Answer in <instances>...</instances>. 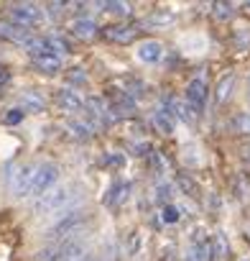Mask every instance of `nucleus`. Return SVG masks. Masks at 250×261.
<instances>
[{"instance_id":"obj_5","label":"nucleus","mask_w":250,"mask_h":261,"mask_svg":"<svg viewBox=\"0 0 250 261\" xmlns=\"http://www.w3.org/2000/svg\"><path fill=\"white\" fill-rule=\"evenodd\" d=\"M56 179H59V167L51 164V162H46V164H41V167L36 169V177H34V187H31V192L39 195V197H44V195L51 190V185H54Z\"/></svg>"},{"instance_id":"obj_11","label":"nucleus","mask_w":250,"mask_h":261,"mask_svg":"<svg viewBox=\"0 0 250 261\" xmlns=\"http://www.w3.org/2000/svg\"><path fill=\"white\" fill-rule=\"evenodd\" d=\"M0 39H8V41H16V44H28L31 34L18 23H0Z\"/></svg>"},{"instance_id":"obj_36","label":"nucleus","mask_w":250,"mask_h":261,"mask_svg":"<svg viewBox=\"0 0 250 261\" xmlns=\"http://www.w3.org/2000/svg\"><path fill=\"white\" fill-rule=\"evenodd\" d=\"M245 159H247V162H250V151H245Z\"/></svg>"},{"instance_id":"obj_21","label":"nucleus","mask_w":250,"mask_h":261,"mask_svg":"<svg viewBox=\"0 0 250 261\" xmlns=\"http://www.w3.org/2000/svg\"><path fill=\"white\" fill-rule=\"evenodd\" d=\"M237 134H250V113H237L230 123Z\"/></svg>"},{"instance_id":"obj_17","label":"nucleus","mask_w":250,"mask_h":261,"mask_svg":"<svg viewBox=\"0 0 250 261\" xmlns=\"http://www.w3.org/2000/svg\"><path fill=\"white\" fill-rule=\"evenodd\" d=\"M232 85H235V74H225L222 80H220V85H217V102H225L227 97H230V90H232Z\"/></svg>"},{"instance_id":"obj_37","label":"nucleus","mask_w":250,"mask_h":261,"mask_svg":"<svg viewBox=\"0 0 250 261\" xmlns=\"http://www.w3.org/2000/svg\"><path fill=\"white\" fill-rule=\"evenodd\" d=\"M247 95H250V77H247Z\"/></svg>"},{"instance_id":"obj_8","label":"nucleus","mask_w":250,"mask_h":261,"mask_svg":"<svg viewBox=\"0 0 250 261\" xmlns=\"http://www.w3.org/2000/svg\"><path fill=\"white\" fill-rule=\"evenodd\" d=\"M34 177H36V167L23 164L18 169V174L13 177V195L16 197H26L31 192V187H34Z\"/></svg>"},{"instance_id":"obj_22","label":"nucleus","mask_w":250,"mask_h":261,"mask_svg":"<svg viewBox=\"0 0 250 261\" xmlns=\"http://www.w3.org/2000/svg\"><path fill=\"white\" fill-rule=\"evenodd\" d=\"M46 41H49V51H51L54 57H59V54H69V51H72V49H69V44H67L64 39H56V36H49Z\"/></svg>"},{"instance_id":"obj_18","label":"nucleus","mask_w":250,"mask_h":261,"mask_svg":"<svg viewBox=\"0 0 250 261\" xmlns=\"http://www.w3.org/2000/svg\"><path fill=\"white\" fill-rule=\"evenodd\" d=\"M100 8H102V11H107V13H115V16H131V11H133L128 3H115V0L100 3Z\"/></svg>"},{"instance_id":"obj_12","label":"nucleus","mask_w":250,"mask_h":261,"mask_svg":"<svg viewBox=\"0 0 250 261\" xmlns=\"http://www.w3.org/2000/svg\"><path fill=\"white\" fill-rule=\"evenodd\" d=\"M105 36L117 44H128L138 36V29L136 26H110V29H105Z\"/></svg>"},{"instance_id":"obj_1","label":"nucleus","mask_w":250,"mask_h":261,"mask_svg":"<svg viewBox=\"0 0 250 261\" xmlns=\"http://www.w3.org/2000/svg\"><path fill=\"white\" fill-rule=\"evenodd\" d=\"M82 256H84V241L74 236V238H64L36 251L34 261H82Z\"/></svg>"},{"instance_id":"obj_34","label":"nucleus","mask_w":250,"mask_h":261,"mask_svg":"<svg viewBox=\"0 0 250 261\" xmlns=\"http://www.w3.org/2000/svg\"><path fill=\"white\" fill-rule=\"evenodd\" d=\"M138 246H141V236L133 233V238H131V253H138Z\"/></svg>"},{"instance_id":"obj_38","label":"nucleus","mask_w":250,"mask_h":261,"mask_svg":"<svg viewBox=\"0 0 250 261\" xmlns=\"http://www.w3.org/2000/svg\"><path fill=\"white\" fill-rule=\"evenodd\" d=\"M242 261H247V258H242Z\"/></svg>"},{"instance_id":"obj_29","label":"nucleus","mask_w":250,"mask_h":261,"mask_svg":"<svg viewBox=\"0 0 250 261\" xmlns=\"http://www.w3.org/2000/svg\"><path fill=\"white\" fill-rule=\"evenodd\" d=\"M161 220L169 223V225L176 223V220H179V210H176L174 205H164V210H161Z\"/></svg>"},{"instance_id":"obj_14","label":"nucleus","mask_w":250,"mask_h":261,"mask_svg":"<svg viewBox=\"0 0 250 261\" xmlns=\"http://www.w3.org/2000/svg\"><path fill=\"white\" fill-rule=\"evenodd\" d=\"M34 64L41 74H59L61 72V59L54 54H44V57H34Z\"/></svg>"},{"instance_id":"obj_2","label":"nucleus","mask_w":250,"mask_h":261,"mask_svg":"<svg viewBox=\"0 0 250 261\" xmlns=\"http://www.w3.org/2000/svg\"><path fill=\"white\" fill-rule=\"evenodd\" d=\"M89 220V215L84 210H67L54 225L46 228V238L49 241H64V238H74L79 233V228Z\"/></svg>"},{"instance_id":"obj_25","label":"nucleus","mask_w":250,"mask_h":261,"mask_svg":"<svg viewBox=\"0 0 250 261\" xmlns=\"http://www.w3.org/2000/svg\"><path fill=\"white\" fill-rule=\"evenodd\" d=\"M179 187H181L189 197H197V195H199V187H197V182H194L189 174H179Z\"/></svg>"},{"instance_id":"obj_3","label":"nucleus","mask_w":250,"mask_h":261,"mask_svg":"<svg viewBox=\"0 0 250 261\" xmlns=\"http://www.w3.org/2000/svg\"><path fill=\"white\" fill-rule=\"evenodd\" d=\"M74 190H77V187H56V190H49L44 197H39L36 213H39V215H49V213H56V210H61V207H69L72 200H74Z\"/></svg>"},{"instance_id":"obj_26","label":"nucleus","mask_w":250,"mask_h":261,"mask_svg":"<svg viewBox=\"0 0 250 261\" xmlns=\"http://www.w3.org/2000/svg\"><path fill=\"white\" fill-rule=\"evenodd\" d=\"M125 192H128V185L115 182V185H112V190L107 192V205H112V202H117V200H122V197H128Z\"/></svg>"},{"instance_id":"obj_20","label":"nucleus","mask_w":250,"mask_h":261,"mask_svg":"<svg viewBox=\"0 0 250 261\" xmlns=\"http://www.w3.org/2000/svg\"><path fill=\"white\" fill-rule=\"evenodd\" d=\"M67 125H69V130H74V136H79V139H89L92 136V125L84 123V120H69Z\"/></svg>"},{"instance_id":"obj_6","label":"nucleus","mask_w":250,"mask_h":261,"mask_svg":"<svg viewBox=\"0 0 250 261\" xmlns=\"http://www.w3.org/2000/svg\"><path fill=\"white\" fill-rule=\"evenodd\" d=\"M11 18L23 29L26 26H39L44 21V11L39 6H34V3H18V6L11 8Z\"/></svg>"},{"instance_id":"obj_35","label":"nucleus","mask_w":250,"mask_h":261,"mask_svg":"<svg viewBox=\"0 0 250 261\" xmlns=\"http://www.w3.org/2000/svg\"><path fill=\"white\" fill-rule=\"evenodd\" d=\"M8 80H11V74H8V69H6V67H0V85H6Z\"/></svg>"},{"instance_id":"obj_7","label":"nucleus","mask_w":250,"mask_h":261,"mask_svg":"<svg viewBox=\"0 0 250 261\" xmlns=\"http://www.w3.org/2000/svg\"><path fill=\"white\" fill-rule=\"evenodd\" d=\"M186 102L192 105V110L199 115L202 110H204V102H207V85H204V80H192L189 85H186Z\"/></svg>"},{"instance_id":"obj_24","label":"nucleus","mask_w":250,"mask_h":261,"mask_svg":"<svg viewBox=\"0 0 250 261\" xmlns=\"http://www.w3.org/2000/svg\"><path fill=\"white\" fill-rule=\"evenodd\" d=\"M171 21H174V13H166V11H156L146 18V23H151V26H166Z\"/></svg>"},{"instance_id":"obj_23","label":"nucleus","mask_w":250,"mask_h":261,"mask_svg":"<svg viewBox=\"0 0 250 261\" xmlns=\"http://www.w3.org/2000/svg\"><path fill=\"white\" fill-rule=\"evenodd\" d=\"M23 110L39 113V110H44V100H41L39 95H34V92H26V95H23Z\"/></svg>"},{"instance_id":"obj_33","label":"nucleus","mask_w":250,"mask_h":261,"mask_svg":"<svg viewBox=\"0 0 250 261\" xmlns=\"http://www.w3.org/2000/svg\"><path fill=\"white\" fill-rule=\"evenodd\" d=\"M21 118H23V110H11V113L6 115V123H11V125H13V123H18Z\"/></svg>"},{"instance_id":"obj_32","label":"nucleus","mask_w":250,"mask_h":261,"mask_svg":"<svg viewBox=\"0 0 250 261\" xmlns=\"http://www.w3.org/2000/svg\"><path fill=\"white\" fill-rule=\"evenodd\" d=\"M171 197V187L169 185H159V190H156V200L159 202H166Z\"/></svg>"},{"instance_id":"obj_4","label":"nucleus","mask_w":250,"mask_h":261,"mask_svg":"<svg viewBox=\"0 0 250 261\" xmlns=\"http://www.w3.org/2000/svg\"><path fill=\"white\" fill-rule=\"evenodd\" d=\"M212 258H214L212 238L202 228H194V233H192V248L186 251V261H212Z\"/></svg>"},{"instance_id":"obj_28","label":"nucleus","mask_w":250,"mask_h":261,"mask_svg":"<svg viewBox=\"0 0 250 261\" xmlns=\"http://www.w3.org/2000/svg\"><path fill=\"white\" fill-rule=\"evenodd\" d=\"M235 44H237V49H247L250 46V29H237L235 31Z\"/></svg>"},{"instance_id":"obj_19","label":"nucleus","mask_w":250,"mask_h":261,"mask_svg":"<svg viewBox=\"0 0 250 261\" xmlns=\"http://www.w3.org/2000/svg\"><path fill=\"white\" fill-rule=\"evenodd\" d=\"M212 251H214V258H225V256H227L230 246H227V236H225L222 230L214 236V241H212Z\"/></svg>"},{"instance_id":"obj_30","label":"nucleus","mask_w":250,"mask_h":261,"mask_svg":"<svg viewBox=\"0 0 250 261\" xmlns=\"http://www.w3.org/2000/svg\"><path fill=\"white\" fill-rule=\"evenodd\" d=\"M67 80H69L72 85H87V74H84L82 69H69V72H67Z\"/></svg>"},{"instance_id":"obj_13","label":"nucleus","mask_w":250,"mask_h":261,"mask_svg":"<svg viewBox=\"0 0 250 261\" xmlns=\"http://www.w3.org/2000/svg\"><path fill=\"white\" fill-rule=\"evenodd\" d=\"M161 54H164V46L159 41H143L138 46V59L146 62V64H156L161 59Z\"/></svg>"},{"instance_id":"obj_9","label":"nucleus","mask_w":250,"mask_h":261,"mask_svg":"<svg viewBox=\"0 0 250 261\" xmlns=\"http://www.w3.org/2000/svg\"><path fill=\"white\" fill-rule=\"evenodd\" d=\"M54 97H56V105H59V108H64L67 113H77V110H82V108H84V100H82L72 87H59Z\"/></svg>"},{"instance_id":"obj_15","label":"nucleus","mask_w":250,"mask_h":261,"mask_svg":"<svg viewBox=\"0 0 250 261\" xmlns=\"http://www.w3.org/2000/svg\"><path fill=\"white\" fill-rule=\"evenodd\" d=\"M72 34L79 36V39H92L97 34V23L89 21V18H79V21L72 23Z\"/></svg>"},{"instance_id":"obj_16","label":"nucleus","mask_w":250,"mask_h":261,"mask_svg":"<svg viewBox=\"0 0 250 261\" xmlns=\"http://www.w3.org/2000/svg\"><path fill=\"white\" fill-rule=\"evenodd\" d=\"M153 120H156V125H159V130L161 134H174V120H171V113L169 110H159L156 115H153Z\"/></svg>"},{"instance_id":"obj_27","label":"nucleus","mask_w":250,"mask_h":261,"mask_svg":"<svg viewBox=\"0 0 250 261\" xmlns=\"http://www.w3.org/2000/svg\"><path fill=\"white\" fill-rule=\"evenodd\" d=\"M212 11H214V16H217L220 21H227V18H232L235 6H232V3H212Z\"/></svg>"},{"instance_id":"obj_10","label":"nucleus","mask_w":250,"mask_h":261,"mask_svg":"<svg viewBox=\"0 0 250 261\" xmlns=\"http://www.w3.org/2000/svg\"><path fill=\"white\" fill-rule=\"evenodd\" d=\"M84 110H87L92 118H97L100 123H110V120L115 118V115L110 113V108L105 105V100H102V97H95V95L84 100Z\"/></svg>"},{"instance_id":"obj_31","label":"nucleus","mask_w":250,"mask_h":261,"mask_svg":"<svg viewBox=\"0 0 250 261\" xmlns=\"http://www.w3.org/2000/svg\"><path fill=\"white\" fill-rule=\"evenodd\" d=\"M102 164H105V167H122V164H125V156H122V154H107V156L102 159Z\"/></svg>"},{"instance_id":"obj_39","label":"nucleus","mask_w":250,"mask_h":261,"mask_svg":"<svg viewBox=\"0 0 250 261\" xmlns=\"http://www.w3.org/2000/svg\"><path fill=\"white\" fill-rule=\"evenodd\" d=\"M82 261H84V258H82ZM87 261H89V258H87Z\"/></svg>"}]
</instances>
